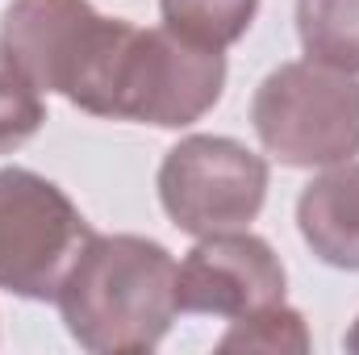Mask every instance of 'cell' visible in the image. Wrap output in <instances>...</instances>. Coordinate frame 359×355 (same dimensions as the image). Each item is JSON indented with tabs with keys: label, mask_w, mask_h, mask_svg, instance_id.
I'll use <instances>...</instances> for the list:
<instances>
[{
	"label": "cell",
	"mask_w": 359,
	"mask_h": 355,
	"mask_svg": "<svg viewBox=\"0 0 359 355\" xmlns=\"http://www.w3.org/2000/svg\"><path fill=\"white\" fill-rule=\"evenodd\" d=\"M67 335L92 355H147L172 330L176 260L142 234H92L59 293Z\"/></svg>",
	"instance_id": "6da1fadb"
},
{
	"label": "cell",
	"mask_w": 359,
	"mask_h": 355,
	"mask_svg": "<svg viewBox=\"0 0 359 355\" xmlns=\"http://www.w3.org/2000/svg\"><path fill=\"white\" fill-rule=\"evenodd\" d=\"M134 29L121 17H100L88 0H13L0 17V55L38 92H63L92 117H113V88Z\"/></svg>",
	"instance_id": "7a4b0ae2"
},
{
	"label": "cell",
	"mask_w": 359,
	"mask_h": 355,
	"mask_svg": "<svg viewBox=\"0 0 359 355\" xmlns=\"http://www.w3.org/2000/svg\"><path fill=\"white\" fill-rule=\"evenodd\" d=\"M251 121L264 151L288 168H334L359 155V80L301 59L255 88Z\"/></svg>",
	"instance_id": "3957f363"
},
{
	"label": "cell",
	"mask_w": 359,
	"mask_h": 355,
	"mask_svg": "<svg viewBox=\"0 0 359 355\" xmlns=\"http://www.w3.org/2000/svg\"><path fill=\"white\" fill-rule=\"evenodd\" d=\"M92 239L76 201L29 168H0V288L25 301L59 293Z\"/></svg>",
	"instance_id": "277c9868"
},
{
	"label": "cell",
	"mask_w": 359,
	"mask_h": 355,
	"mask_svg": "<svg viewBox=\"0 0 359 355\" xmlns=\"http://www.w3.org/2000/svg\"><path fill=\"white\" fill-rule=\"evenodd\" d=\"M264 196L268 163L234 138L192 134L163 155L159 201L184 234L205 239L222 230H243L259 217Z\"/></svg>",
	"instance_id": "5b68a950"
},
{
	"label": "cell",
	"mask_w": 359,
	"mask_h": 355,
	"mask_svg": "<svg viewBox=\"0 0 359 355\" xmlns=\"http://www.w3.org/2000/svg\"><path fill=\"white\" fill-rule=\"evenodd\" d=\"M226 88V55L196 46L188 38L163 29H134L117 88H113V117L142 121L159 130H180L201 121Z\"/></svg>",
	"instance_id": "8992f818"
},
{
	"label": "cell",
	"mask_w": 359,
	"mask_h": 355,
	"mask_svg": "<svg viewBox=\"0 0 359 355\" xmlns=\"http://www.w3.org/2000/svg\"><path fill=\"white\" fill-rule=\"evenodd\" d=\"M284 264L259 234L222 230L205 234L176 267L180 314H213V318H247L284 301Z\"/></svg>",
	"instance_id": "52a82bcc"
},
{
	"label": "cell",
	"mask_w": 359,
	"mask_h": 355,
	"mask_svg": "<svg viewBox=\"0 0 359 355\" xmlns=\"http://www.w3.org/2000/svg\"><path fill=\"white\" fill-rule=\"evenodd\" d=\"M305 247L330 267L359 272V163H334L305 184L297 201Z\"/></svg>",
	"instance_id": "ba28073f"
},
{
	"label": "cell",
	"mask_w": 359,
	"mask_h": 355,
	"mask_svg": "<svg viewBox=\"0 0 359 355\" xmlns=\"http://www.w3.org/2000/svg\"><path fill=\"white\" fill-rule=\"evenodd\" d=\"M297 34L313 63L359 76V0H297Z\"/></svg>",
	"instance_id": "9c48e42d"
},
{
	"label": "cell",
	"mask_w": 359,
	"mask_h": 355,
	"mask_svg": "<svg viewBox=\"0 0 359 355\" xmlns=\"http://www.w3.org/2000/svg\"><path fill=\"white\" fill-rule=\"evenodd\" d=\"M159 13L172 34L209 51H226L251 29L259 0H159Z\"/></svg>",
	"instance_id": "30bf717a"
},
{
	"label": "cell",
	"mask_w": 359,
	"mask_h": 355,
	"mask_svg": "<svg viewBox=\"0 0 359 355\" xmlns=\"http://www.w3.org/2000/svg\"><path fill=\"white\" fill-rule=\"evenodd\" d=\"M222 355H305L309 351V330L305 318L292 305H268L247 318H234L226 339L217 343Z\"/></svg>",
	"instance_id": "8fae6325"
},
{
	"label": "cell",
	"mask_w": 359,
	"mask_h": 355,
	"mask_svg": "<svg viewBox=\"0 0 359 355\" xmlns=\"http://www.w3.org/2000/svg\"><path fill=\"white\" fill-rule=\"evenodd\" d=\"M42 121L46 105L38 96V84L0 55V155L25 147L42 130Z\"/></svg>",
	"instance_id": "7c38bea8"
},
{
	"label": "cell",
	"mask_w": 359,
	"mask_h": 355,
	"mask_svg": "<svg viewBox=\"0 0 359 355\" xmlns=\"http://www.w3.org/2000/svg\"><path fill=\"white\" fill-rule=\"evenodd\" d=\"M343 343H347V351H355V355H359V318H355V326L347 330V339H343Z\"/></svg>",
	"instance_id": "4fadbf2b"
}]
</instances>
